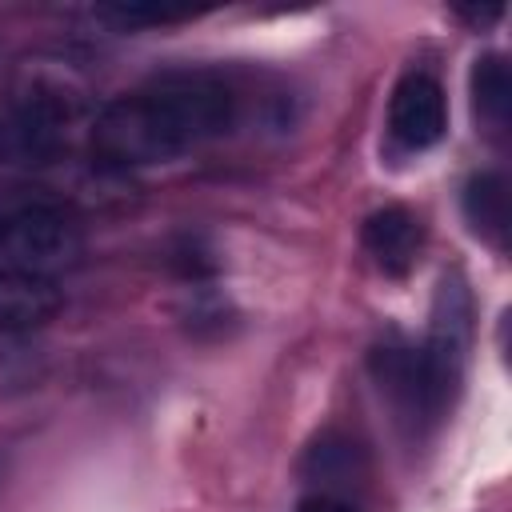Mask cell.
<instances>
[{
	"label": "cell",
	"mask_w": 512,
	"mask_h": 512,
	"mask_svg": "<svg viewBox=\"0 0 512 512\" xmlns=\"http://www.w3.org/2000/svg\"><path fill=\"white\" fill-rule=\"evenodd\" d=\"M104 20L120 24V28H144V24H168L180 20L184 12H168V8H100Z\"/></svg>",
	"instance_id": "8fae6325"
},
{
	"label": "cell",
	"mask_w": 512,
	"mask_h": 512,
	"mask_svg": "<svg viewBox=\"0 0 512 512\" xmlns=\"http://www.w3.org/2000/svg\"><path fill=\"white\" fill-rule=\"evenodd\" d=\"M60 312V288L48 276L0 268V332H32Z\"/></svg>",
	"instance_id": "ba28073f"
},
{
	"label": "cell",
	"mask_w": 512,
	"mask_h": 512,
	"mask_svg": "<svg viewBox=\"0 0 512 512\" xmlns=\"http://www.w3.org/2000/svg\"><path fill=\"white\" fill-rule=\"evenodd\" d=\"M468 348H472V300L460 276H444L436 304H432V324H428V340L420 344L436 384L452 396L464 364H468Z\"/></svg>",
	"instance_id": "5b68a950"
},
{
	"label": "cell",
	"mask_w": 512,
	"mask_h": 512,
	"mask_svg": "<svg viewBox=\"0 0 512 512\" xmlns=\"http://www.w3.org/2000/svg\"><path fill=\"white\" fill-rule=\"evenodd\" d=\"M240 96L216 72H172L108 100L92 128V160L108 172L168 164L236 124Z\"/></svg>",
	"instance_id": "6da1fadb"
},
{
	"label": "cell",
	"mask_w": 512,
	"mask_h": 512,
	"mask_svg": "<svg viewBox=\"0 0 512 512\" xmlns=\"http://www.w3.org/2000/svg\"><path fill=\"white\" fill-rule=\"evenodd\" d=\"M460 204H464L468 228L480 240H488L492 248L508 244V180L500 172H476L464 184Z\"/></svg>",
	"instance_id": "9c48e42d"
},
{
	"label": "cell",
	"mask_w": 512,
	"mask_h": 512,
	"mask_svg": "<svg viewBox=\"0 0 512 512\" xmlns=\"http://www.w3.org/2000/svg\"><path fill=\"white\" fill-rule=\"evenodd\" d=\"M420 244H424L420 216L404 204L376 208L364 220V248L376 260V268L388 272V276H404L420 256Z\"/></svg>",
	"instance_id": "52a82bcc"
},
{
	"label": "cell",
	"mask_w": 512,
	"mask_h": 512,
	"mask_svg": "<svg viewBox=\"0 0 512 512\" xmlns=\"http://www.w3.org/2000/svg\"><path fill=\"white\" fill-rule=\"evenodd\" d=\"M468 88H472V108H476V120H480L488 132H504V128H508V112H512V80H508V60H504L500 52H484V56L472 64Z\"/></svg>",
	"instance_id": "30bf717a"
},
{
	"label": "cell",
	"mask_w": 512,
	"mask_h": 512,
	"mask_svg": "<svg viewBox=\"0 0 512 512\" xmlns=\"http://www.w3.org/2000/svg\"><path fill=\"white\" fill-rule=\"evenodd\" d=\"M80 104L84 96L68 76L24 72L0 100V164L8 168L52 164L72 140Z\"/></svg>",
	"instance_id": "7a4b0ae2"
},
{
	"label": "cell",
	"mask_w": 512,
	"mask_h": 512,
	"mask_svg": "<svg viewBox=\"0 0 512 512\" xmlns=\"http://www.w3.org/2000/svg\"><path fill=\"white\" fill-rule=\"evenodd\" d=\"M8 216H12V212H8V208H0V244H4V232H8Z\"/></svg>",
	"instance_id": "4fadbf2b"
},
{
	"label": "cell",
	"mask_w": 512,
	"mask_h": 512,
	"mask_svg": "<svg viewBox=\"0 0 512 512\" xmlns=\"http://www.w3.org/2000/svg\"><path fill=\"white\" fill-rule=\"evenodd\" d=\"M292 512H356L348 500H340V496H328V492H316V496H304Z\"/></svg>",
	"instance_id": "7c38bea8"
},
{
	"label": "cell",
	"mask_w": 512,
	"mask_h": 512,
	"mask_svg": "<svg viewBox=\"0 0 512 512\" xmlns=\"http://www.w3.org/2000/svg\"><path fill=\"white\" fill-rule=\"evenodd\" d=\"M448 132V100L432 72L408 68L388 100V136L404 152H424L440 144Z\"/></svg>",
	"instance_id": "8992f818"
},
{
	"label": "cell",
	"mask_w": 512,
	"mask_h": 512,
	"mask_svg": "<svg viewBox=\"0 0 512 512\" xmlns=\"http://www.w3.org/2000/svg\"><path fill=\"white\" fill-rule=\"evenodd\" d=\"M0 252L8 256V268L36 272V276L52 280V272L76 264L80 228L56 204H24V208H12Z\"/></svg>",
	"instance_id": "3957f363"
},
{
	"label": "cell",
	"mask_w": 512,
	"mask_h": 512,
	"mask_svg": "<svg viewBox=\"0 0 512 512\" xmlns=\"http://www.w3.org/2000/svg\"><path fill=\"white\" fill-rule=\"evenodd\" d=\"M368 368H372V380L376 388L388 396V404L408 420V424H432L444 416L448 408V392L436 384L424 352L416 344H380L372 348L368 356Z\"/></svg>",
	"instance_id": "277c9868"
}]
</instances>
